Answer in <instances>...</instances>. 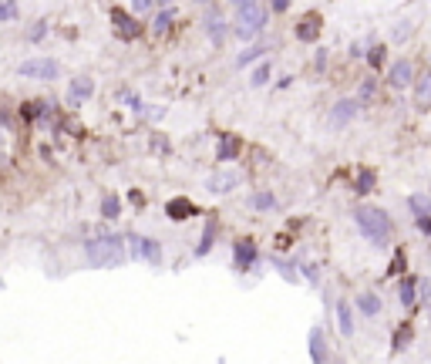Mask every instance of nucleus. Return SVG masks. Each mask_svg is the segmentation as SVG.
I'll list each match as a JSON object with an SVG mask.
<instances>
[{
    "label": "nucleus",
    "mask_w": 431,
    "mask_h": 364,
    "mask_svg": "<svg viewBox=\"0 0 431 364\" xmlns=\"http://www.w3.org/2000/svg\"><path fill=\"white\" fill-rule=\"evenodd\" d=\"M380 61H384V48H374L371 51V64H380Z\"/></svg>",
    "instance_id": "obj_35"
},
{
    "label": "nucleus",
    "mask_w": 431,
    "mask_h": 364,
    "mask_svg": "<svg viewBox=\"0 0 431 364\" xmlns=\"http://www.w3.org/2000/svg\"><path fill=\"white\" fill-rule=\"evenodd\" d=\"M236 182H239L236 172H219V176H212V179H209V192H229Z\"/></svg>",
    "instance_id": "obj_13"
},
{
    "label": "nucleus",
    "mask_w": 431,
    "mask_h": 364,
    "mask_svg": "<svg viewBox=\"0 0 431 364\" xmlns=\"http://www.w3.org/2000/svg\"><path fill=\"white\" fill-rule=\"evenodd\" d=\"M354 115H357V102L347 98V102H337V108L330 111V122H333V125H347Z\"/></svg>",
    "instance_id": "obj_7"
},
{
    "label": "nucleus",
    "mask_w": 431,
    "mask_h": 364,
    "mask_svg": "<svg viewBox=\"0 0 431 364\" xmlns=\"http://www.w3.org/2000/svg\"><path fill=\"white\" fill-rule=\"evenodd\" d=\"M391 84H394V88H407V84H414V64L405 61V57L394 61V64H391Z\"/></svg>",
    "instance_id": "obj_6"
},
{
    "label": "nucleus",
    "mask_w": 431,
    "mask_h": 364,
    "mask_svg": "<svg viewBox=\"0 0 431 364\" xmlns=\"http://www.w3.org/2000/svg\"><path fill=\"white\" fill-rule=\"evenodd\" d=\"M111 21H115V30H118V34H122L125 41L138 34V24H135V21H131L128 14H122V10H111Z\"/></svg>",
    "instance_id": "obj_9"
},
{
    "label": "nucleus",
    "mask_w": 431,
    "mask_h": 364,
    "mask_svg": "<svg viewBox=\"0 0 431 364\" xmlns=\"http://www.w3.org/2000/svg\"><path fill=\"white\" fill-rule=\"evenodd\" d=\"M414 102L431 104V71H421L418 81H414Z\"/></svg>",
    "instance_id": "obj_10"
},
{
    "label": "nucleus",
    "mask_w": 431,
    "mask_h": 364,
    "mask_svg": "<svg viewBox=\"0 0 431 364\" xmlns=\"http://www.w3.org/2000/svg\"><path fill=\"white\" fill-rule=\"evenodd\" d=\"M277 266H279V273H283L286 280H297V273H293V266H290V263H279L277 260Z\"/></svg>",
    "instance_id": "obj_32"
},
{
    "label": "nucleus",
    "mask_w": 431,
    "mask_h": 364,
    "mask_svg": "<svg viewBox=\"0 0 431 364\" xmlns=\"http://www.w3.org/2000/svg\"><path fill=\"white\" fill-rule=\"evenodd\" d=\"M203 3H205V0H203Z\"/></svg>",
    "instance_id": "obj_38"
},
{
    "label": "nucleus",
    "mask_w": 431,
    "mask_h": 364,
    "mask_svg": "<svg viewBox=\"0 0 431 364\" xmlns=\"http://www.w3.org/2000/svg\"><path fill=\"white\" fill-rule=\"evenodd\" d=\"M169 24H172V14H169V10H165V14H158V17H155V34L169 30Z\"/></svg>",
    "instance_id": "obj_25"
},
{
    "label": "nucleus",
    "mask_w": 431,
    "mask_h": 364,
    "mask_svg": "<svg viewBox=\"0 0 431 364\" xmlns=\"http://www.w3.org/2000/svg\"><path fill=\"white\" fill-rule=\"evenodd\" d=\"M418 293H421V304H428L431 307V284L428 280H418Z\"/></svg>",
    "instance_id": "obj_29"
},
{
    "label": "nucleus",
    "mask_w": 431,
    "mask_h": 364,
    "mask_svg": "<svg viewBox=\"0 0 431 364\" xmlns=\"http://www.w3.org/2000/svg\"><path fill=\"white\" fill-rule=\"evenodd\" d=\"M102 212L108 216V219H115V216H118V196H104Z\"/></svg>",
    "instance_id": "obj_22"
},
{
    "label": "nucleus",
    "mask_w": 431,
    "mask_h": 364,
    "mask_svg": "<svg viewBox=\"0 0 431 364\" xmlns=\"http://www.w3.org/2000/svg\"><path fill=\"white\" fill-rule=\"evenodd\" d=\"M337 320H340V334H354V320H351V307L347 304H337Z\"/></svg>",
    "instance_id": "obj_17"
},
{
    "label": "nucleus",
    "mask_w": 431,
    "mask_h": 364,
    "mask_svg": "<svg viewBox=\"0 0 431 364\" xmlns=\"http://www.w3.org/2000/svg\"><path fill=\"white\" fill-rule=\"evenodd\" d=\"M17 14V3L14 0H7V3H0V21H10Z\"/></svg>",
    "instance_id": "obj_26"
},
{
    "label": "nucleus",
    "mask_w": 431,
    "mask_h": 364,
    "mask_svg": "<svg viewBox=\"0 0 431 364\" xmlns=\"http://www.w3.org/2000/svg\"><path fill=\"white\" fill-rule=\"evenodd\" d=\"M407 37H411V21H401L394 30V41H407Z\"/></svg>",
    "instance_id": "obj_28"
},
{
    "label": "nucleus",
    "mask_w": 431,
    "mask_h": 364,
    "mask_svg": "<svg viewBox=\"0 0 431 364\" xmlns=\"http://www.w3.org/2000/svg\"><path fill=\"white\" fill-rule=\"evenodd\" d=\"M317 30H320L317 17H306V21H300V27H297V37H300V41H313Z\"/></svg>",
    "instance_id": "obj_19"
},
{
    "label": "nucleus",
    "mask_w": 431,
    "mask_h": 364,
    "mask_svg": "<svg viewBox=\"0 0 431 364\" xmlns=\"http://www.w3.org/2000/svg\"><path fill=\"white\" fill-rule=\"evenodd\" d=\"M371 95H374V81H364V84H360V98L367 102Z\"/></svg>",
    "instance_id": "obj_33"
},
{
    "label": "nucleus",
    "mask_w": 431,
    "mask_h": 364,
    "mask_svg": "<svg viewBox=\"0 0 431 364\" xmlns=\"http://www.w3.org/2000/svg\"><path fill=\"white\" fill-rule=\"evenodd\" d=\"M407 206H411L414 216H431V196L418 192V196H411V199H407Z\"/></svg>",
    "instance_id": "obj_15"
},
{
    "label": "nucleus",
    "mask_w": 431,
    "mask_h": 364,
    "mask_svg": "<svg viewBox=\"0 0 431 364\" xmlns=\"http://www.w3.org/2000/svg\"><path fill=\"white\" fill-rule=\"evenodd\" d=\"M131 3H135V14H142V10L152 7V0H131Z\"/></svg>",
    "instance_id": "obj_34"
},
{
    "label": "nucleus",
    "mask_w": 431,
    "mask_h": 364,
    "mask_svg": "<svg viewBox=\"0 0 431 364\" xmlns=\"http://www.w3.org/2000/svg\"><path fill=\"white\" fill-rule=\"evenodd\" d=\"M165 212H169L172 219H189V216L196 212V206H192L189 199H169V206H165Z\"/></svg>",
    "instance_id": "obj_14"
},
{
    "label": "nucleus",
    "mask_w": 431,
    "mask_h": 364,
    "mask_svg": "<svg viewBox=\"0 0 431 364\" xmlns=\"http://www.w3.org/2000/svg\"><path fill=\"white\" fill-rule=\"evenodd\" d=\"M371 182H374L371 172H360V176H357V189H360V192H367V189H371Z\"/></svg>",
    "instance_id": "obj_30"
},
{
    "label": "nucleus",
    "mask_w": 431,
    "mask_h": 364,
    "mask_svg": "<svg viewBox=\"0 0 431 364\" xmlns=\"http://www.w3.org/2000/svg\"><path fill=\"white\" fill-rule=\"evenodd\" d=\"M88 260L95 266H118L125 260V250H122V239L118 236H108V239H91L88 243Z\"/></svg>",
    "instance_id": "obj_2"
},
{
    "label": "nucleus",
    "mask_w": 431,
    "mask_h": 364,
    "mask_svg": "<svg viewBox=\"0 0 431 364\" xmlns=\"http://www.w3.org/2000/svg\"><path fill=\"white\" fill-rule=\"evenodd\" d=\"M310 358L313 361H327V344H324V331L320 327L310 331Z\"/></svg>",
    "instance_id": "obj_11"
},
{
    "label": "nucleus",
    "mask_w": 431,
    "mask_h": 364,
    "mask_svg": "<svg viewBox=\"0 0 431 364\" xmlns=\"http://www.w3.org/2000/svg\"><path fill=\"white\" fill-rule=\"evenodd\" d=\"M21 75H24V78H37V81H51V78H57V64H54V61H44V57L24 61V64H21Z\"/></svg>",
    "instance_id": "obj_5"
},
{
    "label": "nucleus",
    "mask_w": 431,
    "mask_h": 364,
    "mask_svg": "<svg viewBox=\"0 0 431 364\" xmlns=\"http://www.w3.org/2000/svg\"><path fill=\"white\" fill-rule=\"evenodd\" d=\"M266 24V10L259 7V3H250V7H239V17H236V34L243 37V41H250L256 37L259 30Z\"/></svg>",
    "instance_id": "obj_3"
},
{
    "label": "nucleus",
    "mask_w": 431,
    "mask_h": 364,
    "mask_svg": "<svg viewBox=\"0 0 431 364\" xmlns=\"http://www.w3.org/2000/svg\"><path fill=\"white\" fill-rule=\"evenodd\" d=\"M91 91H95V81H91V78H77L75 84H71V91H68V102L81 104L88 95H91Z\"/></svg>",
    "instance_id": "obj_8"
},
{
    "label": "nucleus",
    "mask_w": 431,
    "mask_h": 364,
    "mask_svg": "<svg viewBox=\"0 0 431 364\" xmlns=\"http://www.w3.org/2000/svg\"><path fill=\"white\" fill-rule=\"evenodd\" d=\"M205 24H209V37H212V41H223V37H226V21H223L219 14H209Z\"/></svg>",
    "instance_id": "obj_18"
},
{
    "label": "nucleus",
    "mask_w": 431,
    "mask_h": 364,
    "mask_svg": "<svg viewBox=\"0 0 431 364\" xmlns=\"http://www.w3.org/2000/svg\"><path fill=\"white\" fill-rule=\"evenodd\" d=\"M357 226H360V233L367 236V239H374V243H387V236H391V219L378 206L357 209Z\"/></svg>",
    "instance_id": "obj_1"
},
{
    "label": "nucleus",
    "mask_w": 431,
    "mask_h": 364,
    "mask_svg": "<svg viewBox=\"0 0 431 364\" xmlns=\"http://www.w3.org/2000/svg\"><path fill=\"white\" fill-rule=\"evenodd\" d=\"M259 54H263V48H250V51L239 54L236 61H239V68H243V64H250V61H253V57H259Z\"/></svg>",
    "instance_id": "obj_27"
},
{
    "label": "nucleus",
    "mask_w": 431,
    "mask_h": 364,
    "mask_svg": "<svg viewBox=\"0 0 431 364\" xmlns=\"http://www.w3.org/2000/svg\"><path fill=\"white\" fill-rule=\"evenodd\" d=\"M414 290H418V280H405V284L398 286V293H401V304H405V307H414Z\"/></svg>",
    "instance_id": "obj_20"
},
{
    "label": "nucleus",
    "mask_w": 431,
    "mask_h": 364,
    "mask_svg": "<svg viewBox=\"0 0 431 364\" xmlns=\"http://www.w3.org/2000/svg\"><path fill=\"white\" fill-rule=\"evenodd\" d=\"M250 81H253L256 88H259V84H266V81H270V61H263V64L253 71V78H250Z\"/></svg>",
    "instance_id": "obj_21"
},
{
    "label": "nucleus",
    "mask_w": 431,
    "mask_h": 364,
    "mask_svg": "<svg viewBox=\"0 0 431 364\" xmlns=\"http://www.w3.org/2000/svg\"><path fill=\"white\" fill-rule=\"evenodd\" d=\"M236 7H250V3H259V0H232Z\"/></svg>",
    "instance_id": "obj_37"
},
{
    "label": "nucleus",
    "mask_w": 431,
    "mask_h": 364,
    "mask_svg": "<svg viewBox=\"0 0 431 364\" xmlns=\"http://www.w3.org/2000/svg\"><path fill=\"white\" fill-rule=\"evenodd\" d=\"M128 250H131L135 260H152V263L162 260V246H158L155 239H149V236H131Z\"/></svg>",
    "instance_id": "obj_4"
},
{
    "label": "nucleus",
    "mask_w": 431,
    "mask_h": 364,
    "mask_svg": "<svg viewBox=\"0 0 431 364\" xmlns=\"http://www.w3.org/2000/svg\"><path fill=\"white\" fill-rule=\"evenodd\" d=\"M236 156V138H223V145H219V158H232Z\"/></svg>",
    "instance_id": "obj_24"
},
{
    "label": "nucleus",
    "mask_w": 431,
    "mask_h": 364,
    "mask_svg": "<svg viewBox=\"0 0 431 364\" xmlns=\"http://www.w3.org/2000/svg\"><path fill=\"white\" fill-rule=\"evenodd\" d=\"M253 206L256 209H273V206H277V199H273L270 192H256V196H253Z\"/></svg>",
    "instance_id": "obj_23"
},
{
    "label": "nucleus",
    "mask_w": 431,
    "mask_h": 364,
    "mask_svg": "<svg viewBox=\"0 0 431 364\" xmlns=\"http://www.w3.org/2000/svg\"><path fill=\"white\" fill-rule=\"evenodd\" d=\"M253 260H256V246L246 239V243H236V266L239 270H250L253 266Z\"/></svg>",
    "instance_id": "obj_12"
},
{
    "label": "nucleus",
    "mask_w": 431,
    "mask_h": 364,
    "mask_svg": "<svg viewBox=\"0 0 431 364\" xmlns=\"http://www.w3.org/2000/svg\"><path fill=\"white\" fill-rule=\"evenodd\" d=\"M290 7V0H273V10H286Z\"/></svg>",
    "instance_id": "obj_36"
},
{
    "label": "nucleus",
    "mask_w": 431,
    "mask_h": 364,
    "mask_svg": "<svg viewBox=\"0 0 431 364\" xmlns=\"http://www.w3.org/2000/svg\"><path fill=\"white\" fill-rule=\"evenodd\" d=\"M357 307H360V313L374 317V313H380V300L374 293H360V297H357Z\"/></svg>",
    "instance_id": "obj_16"
},
{
    "label": "nucleus",
    "mask_w": 431,
    "mask_h": 364,
    "mask_svg": "<svg viewBox=\"0 0 431 364\" xmlns=\"http://www.w3.org/2000/svg\"><path fill=\"white\" fill-rule=\"evenodd\" d=\"M209 243H212V223L205 226V233H203V243H199V253H209Z\"/></svg>",
    "instance_id": "obj_31"
}]
</instances>
